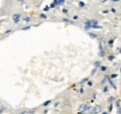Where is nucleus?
<instances>
[{"mask_svg":"<svg viewBox=\"0 0 121 114\" xmlns=\"http://www.w3.org/2000/svg\"><path fill=\"white\" fill-rule=\"evenodd\" d=\"M91 104L90 103H82L78 107V112H87L91 109Z\"/></svg>","mask_w":121,"mask_h":114,"instance_id":"nucleus-1","label":"nucleus"},{"mask_svg":"<svg viewBox=\"0 0 121 114\" xmlns=\"http://www.w3.org/2000/svg\"><path fill=\"white\" fill-rule=\"evenodd\" d=\"M21 14H14L12 16V20H13V21L15 22V23H18L19 21H20V20H21Z\"/></svg>","mask_w":121,"mask_h":114,"instance_id":"nucleus-2","label":"nucleus"},{"mask_svg":"<svg viewBox=\"0 0 121 114\" xmlns=\"http://www.w3.org/2000/svg\"><path fill=\"white\" fill-rule=\"evenodd\" d=\"M100 65H101V62H100V61H95V62H94V67H95V68L100 67Z\"/></svg>","mask_w":121,"mask_h":114,"instance_id":"nucleus-3","label":"nucleus"},{"mask_svg":"<svg viewBox=\"0 0 121 114\" xmlns=\"http://www.w3.org/2000/svg\"><path fill=\"white\" fill-rule=\"evenodd\" d=\"M51 103V100H48V101H46V102H44L43 104H42V106L43 107H46V106H48V104H50Z\"/></svg>","mask_w":121,"mask_h":114,"instance_id":"nucleus-4","label":"nucleus"},{"mask_svg":"<svg viewBox=\"0 0 121 114\" xmlns=\"http://www.w3.org/2000/svg\"><path fill=\"white\" fill-rule=\"evenodd\" d=\"M114 59H115V57H114V56H112V55L108 56V60H110V61H113Z\"/></svg>","mask_w":121,"mask_h":114,"instance_id":"nucleus-5","label":"nucleus"},{"mask_svg":"<svg viewBox=\"0 0 121 114\" xmlns=\"http://www.w3.org/2000/svg\"><path fill=\"white\" fill-rule=\"evenodd\" d=\"M79 7H80V8H84V7H85V3L82 2V1H80V2H79Z\"/></svg>","mask_w":121,"mask_h":114,"instance_id":"nucleus-6","label":"nucleus"},{"mask_svg":"<svg viewBox=\"0 0 121 114\" xmlns=\"http://www.w3.org/2000/svg\"><path fill=\"white\" fill-rule=\"evenodd\" d=\"M99 56H101V57H104V50H101L100 53H99Z\"/></svg>","mask_w":121,"mask_h":114,"instance_id":"nucleus-7","label":"nucleus"},{"mask_svg":"<svg viewBox=\"0 0 121 114\" xmlns=\"http://www.w3.org/2000/svg\"><path fill=\"white\" fill-rule=\"evenodd\" d=\"M106 70H107V67L106 66H102L101 67V71H105Z\"/></svg>","mask_w":121,"mask_h":114,"instance_id":"nucleus-8","label":"nucleus"},{"mask_svg":"<svg viewBox=\"0 0 121 114\" xmlns=\"http://www.w3.org/2000/svg\"><path fill=\"white\" fill-rule=\"evenodd\" d=\"M117 73H113V74L110 76V78H113V79H114V78H117Z\"/></svg>","mask_w":121,"mask_h":114,"instance_id":"nucleus-9","label":"nucleus"},{"mask_svg":"<svg viewBox=\"0 0 121 114\" xmlns=\"http://www.w3.org/2000/svg\"><path fill=\"white\" fill-rule=\"evenodd\" d=\"M90 36H91V38H96V37H97V35H96V34H95V33H90Z\"/></svg>","mask_w":121,"mask_h":114,"instance_id":"nucleus-10","label":"nucleus"},{"mask_svg":"<svg viewBox=\"0 0 121 114\" xmlns=\"http://www.w3.org/2000/svg\"><path fill=\"white\" fill-rule=\"evenodd\" d=\"M114 100H115V98H114V97H111V98H108V102H110V103H111V102H112V101H114Z\"/></svg>","mask_w":121,"mask_h":114,"instance_id":"nucleus-11","label":"nucleus"},{"mask_svg":"<svg viewBox=\"0 0 121 114\" xmlns=\"http://www.w3.org/2000/svg\"><path fill=\"white\" fill-rule=\"evenodd\" d=\"M64 2H65V0H58L59 5H62V4H64Z\"/></svg>","mask_w":121,"mask_h":114,"instance_id":"nucleus-12","label":"nucleus"},{"mask_svg":"<svg viewBox=\"0 0 121 114\" xmlns=\"http://www.w3.org/2000/svg\"><path fill=\"white\" fill-rule=\"evenodd\" d=\"M108 90H109V87H108V86H104V92L106 93V92H108Z\"/></svg>","mask_w":121,"mask_h":114,"instance_id":"nucleus-13","label":"nucleus"},{"mask_svg":"<svg viewBox=\"0 0 121 114\" xmlns=\"http://www.w3.org/2000/svg\"><path fill=\"white\" fill-rule=\"evenodd\" d=\"M117 109L120 108V100H117Z\"/></svg>","mask_w":121,"mask_h":114,"instance_id":"nucleus-14","label":"nucleus"},{"mask_svg":"<svg viewBox=\"0 0 121 114\" xmlns=\"http://www.w3.org/2000/svg\"><path fill=\"white\" fill-rule=\"evenodd\" d=\"M53 4H54L55 6H59V3H58V0H54V1H53Z\"/></svg>","mask_w":121,"mask_h":114,"instance_id":"nucleus-15","label":"nucleus"},{"mask_svg":"<svg viewBox=\"0 0 121 114\" xmlns=\"http://www.w3.org/2000/svg\"><path fill=\"white\" fill-rule=\"evenodd\" d=\"M63 21H66V22H69V23H73L71 20H67V19H63Z\"/></svg>","mask_w":121,"mask_h":114,"instance_id":"nucleus-16","label":"nucleus"},{"mask_svg":"<svg viewBox=\"0 0 121 114\" xmlns=\"http://www.w3.org/2000/svg\"><path fill=\"white\" fill-rule=\"evenodd\" d=\"M44 10H45V11H48V10H49V7H48V6H46L45 8H44Z\"/></svg>","mask_w":121,"mask_h":114,"instance_id":"nucleus-17","label":"nucleus"},{"mask_svg":"<svg viewBox=\"0 0 121 114\" xmlns=\"http://www.w3.org/2000/svg\"><path fill=\"white\" fill-rule=\"evenodd\" d=\"M23 20H24V21H26V22H28V21H30V18H24Z\"/></svg>","mask_w":121,"mask_h":114,"instance_id":"nucleus-18","label":"nucleus"},{"mask_svg":"<svg viewBox=\"0 0 121 114\" xmlns=\"http://www.w3.org/2000/svg\"><path fill=\"white\" fill-rule=\"evenodd\" d=\"M55 7H56V6H55V5H54V4L52 3V4L50 5V7H49V8H55Z\"/></svg>","mask_w":121,"mask_h":114,"instance_id":"nucleus-19","label":"nucleus"},{"mask_svg":"<svg viewBox=\"0 0 121 114\" xmlns=\"http://www.w3.org/2000/svg\"><path fill=\"white\" fill-rule=\"evenodd\" d=\"M95 72H96V68H95L93 71H91V75H94V73H95Z\"/></svg>","mask_w":121,"mask_h":114,"instance_id":"nucleus-20","label":"nucleus"},{"mask_svg":"<svg viewBox=\"0 0 121 114\" xmlns=\"http://www.w3.org/2000/svg\"><path fill=\"white\" fill-rule=\"evenodd\" d=\"M89 114H97V113L94 112V111H92V110H89Z\"/></svg>","mask_w":121,"mask_h":114,"instance_id":"nucleus-21","label":"nucleus"},{"mask_svg":"<svg viewBox=\"0 0 121 114\" xmlns=\"http://www.w3.org/2000/svg\"><path fill=\"white\" fill-rule=\"evenodd\" d=\"M113 43H114V40H110V41H109V44H110V45H113Z\"/></svg>","mask_w":121,"mask_h":114,"instance_id":"nucleus-22","label":"nucleus"},{"mask_svg":"<svg viewBox=\"0 0 121 114\" xmlns=\"http://www.w3.org/2000/svg\"><path fill=\"white\" fill-rule=\"evenodd\" d=\"M40 17H41V18H44V19H46V18H47V16H46L45 14H41V15H40Z\"/></svg>","mask_w":121,"mask_h":114,"instance_id":"nucleus-23","label":"nucleus"},{"mask_svg":"<svg viewBox=\"0 0 121 114\" xmlns=\"http://www.w3.org/2000/svg\"><path fill=\"white\" fill-rule=\"evenodd\" d=\"M62 12H63V13H67V9H66V8H63V9H62Z\"/></svg>","mask_w":121,"mask_h":114,"instance_id":"nucleus-24","label":"nucleus"},{"mask_svg":"<svg viewBox=\"0 0 121 114\" xmlns=\"http://www.w3.org/2000/svg\"><path fill=\"white\" fill-rule=\"evenodd\" d=\"M61 114H73V113H71V112H68V111H64V112H62Z\"/></svg>","mask_w":121,"mask_h":114,"instance_id":"nucleus-25","label":"nucleus"},{"mask_svg":"<svg viewBox=\"0 0 121 114\" xmlns=\"http://www.w3.org/2000/svg\"><path fill=\"white\" fill-rule=\"evenodd\" d=\"M88 85H89L90 86H92V83H91V82H89V83H88Z\"/></svg>","mask_w":121,"mask_h":114,"instance_id":"nucleus-26","label":"nucleus"},{"mask_svg":"<svg viewBox=\"0 0 121 114\" xmlns=\"http://www.w3.org/2000/svg\"><path fill=\"white\" fill-rule=\"evenodd\" d=\"M77 114H86V112H78Z\"/></svg>","mask_w":121,"mask_h":114,"instance_id":"nucleus-27","label":"nucleus"},{"mask_svg":"<svg viewBox=\"0 0 121 114\" xmlns=\"http://www.w3.org/2000/svg\"><path fill=\"white\" fill-rule=\"evenodd\" d=\"M112 1H114V2H119V0H112Z\"/></svg>","mask_w":121,"mask_h":114,"instance_id":"nucleus-28","label":"nucleus"}]
</instances>
